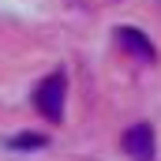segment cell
<instances>
[{"instance_id": "cell-1", "label": "cell", "mask_w": 161, "mask_h": 161, "mask_svg": "<svg viewBox=\"0 0 161 161\" xmlns=\"http://www.w3.org/2000/svg\"><path fill=\"white\" fill-rule=\"evenodd\" d=\"M64 97H68V79H64V71H53V75L41 79L38 90H34V109H38L49 124H60L64 120Z\"/></svg>"}, {"instance_id": "cell-3", "label": "cell", "mask_w": 161, "mask_h": 161, "mask_svg": "<svg viewBox=\"0 0 161 161\" xmlns=\"http://www.w3.org/2000/svg\"><path fill=\"white\" fill-rule=\"evenodd\" d=\"M116 41H120L127 53H135L139 60H146V64H154V60H158V49H154V41L146 38L142 30H135V26H116Z\"/></svg>"}, {"instance_id": "cell-2", "label": "cell", "mask_w": 161, "mask_h": 161, "mask_svg": "<svg viewBox=\"0 0 161 161\" xmlns=\"http://www.w3.org/2000/svg\"><path fill=\"white\" fill-rule=\"evenodd\" d=\"M120 146H124V154L131 161H154V154H158V146H154V127L142 124V120L131 124V127L124 131Z\"/></svg>"}, {"instance_id": "cell-4", "label": "cell", "mask_w": 161, "mask_h": 161, "mask_svg": "<svg viewBox=\"0 0 161 161\" xmlns=\"http://www.w3.org/2000/svg\"><path fill=\"white\" fill-rule=\"evenodd\" d=\"M45 146H49V139L34 135V131H19V135L8 139V150H45Z\"/></svg>"}]
</instances>
